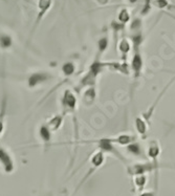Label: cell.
<instances>
[{"instance_id":"d6986e66","label":"cell","mask_w":175,"mask_h":196,"mask_svg":"<svg viewBox=\"0 0 175 196\" xmlns=\"http://www.w3.org/2000/svg\"><path fill=\"white\" fill-rule=\"evenodd\" d=\"M109 0H97V2L100 5H106L107 3H108Z\"/></svg>"},{"instance_id":"8992f818","label":"cell","mask_w":175,"mask_h":196,"mask_svg":"<svg viewBox=\"0 0 175 196\" xmlns=\"http://www.w3.org/2000/svg\"><path fill=\"white\" fill-rule=\"evenodd\" d=\"M135 128L139 134L144 135V134L147 133V131H148V124L144 119L141 118V116H139V118H136V120H135Z\"/></svg>"},{"instance_id":"30bf717a","label":"cell","mask_w":175,"mask_h":196,"mask_svg":"<svg viewBox=\"0 0 175 196\" xmlns=\"http://www.w3.org/2000/svg\"><path fill=\"white\" fill-rule=\"evenodd\" d=\"M12 45V38L7 35H1L0 36V46L2 48H7Z\"/></svg>"},{"instance_id":"ffe728a7","label":"cell","mask_w":175,"mask_h":196,"mask_svg":"<svg viewBox=\"0 0 175 196\" xmlns=\"http://www.w3.org/2000/svg\"><path fill=\"white\" fill-rule=\"evenodd\" d=\"M166 15H168L169 17H171V18L175 21V15H173V14H171V13H169V12H168V13L166 12Z\"/></svg>"},{"instance_id":"8fae6325","label":"cell","mask_w":175,"mask_h":196,"mask_svg":"<svg viewBox=\"0 0 175 196\" xmlns=\"http://www.w3.org/2000/svg\"><path fill=\"white\" fill-rule=\"evenodd\" d=\"M143 7L141 11V15L142 16H146L149 14V12L151 11V4H152V0H143Z\"/></svg>"},{"instance_id":"ac0fdd59","label":"cell","mask_w":175,"mask_h":196,"mask_svg":"<svg viewBox=\"0 0 175 196\" xmlns=\"http://www.w3.org/2000/svg\"><path fill=\"white\" fill-rule=\"evenodd\" d=\"M4 110H5V106H4V102H3V107H2V111H1V113H0V135H1L2 131H3V128H4V125H3Z\"/></svg>"},{"instance_id":"9a60e30c","label":"cell","mask_w":175,"mask_h":196,"mask_svg":"<svg viewBox=\"0 0 175 196\" xmlns=\"http://www.w3.org/2000/svg\"><path fill=\"white\" fill-rule=\"evenodd\" d=\"M146 180H147V178H146L144 175H136L135 177V185L139 187V190H142L144 188L145 184H146Z\"/></svg>"},{"instance_id":"44dd1931","label":"cell","mask_w":175,"mask_h":196,"mask_svg":"<svg viewBox=\"0 0 175 196\" xmlns=\"http://www.w3.org/2000/svg\"><path fill=\"white\" fill-rule=\"evenodd\" d=\"M139 0H128V2H129V3H131V4H133V3H136V2H138Z\"/></svg>"},{"instance_id":"4fadbf2b","label":"cell","mask_w":175,"mask_h":196,"mask_svg":"<svg viewBox=\"0 0 175 196\" xmlns=\"http://www.w3.org/2000/svg\"><path fill=\"white\" fill-rule=\"evenodd\" d=\"M62 71H63V72H64V74H65L66 76H70V75H72V74L75 72V65H74L72 63L68 62V63H65V64L63 65Z\"/></svg>"},{"instance_id":"2e32d148","label":"cell","mask_w":175,"mask_h":196,"mask_svg":"<svg viewBox=\"0 0 175 196\" xmlns=\"http://www.w3.org/2000/svg\"><path fill=\"white\" fill-rule=\"evenodd\" d=\"M107 46H108V40H107L106 38H102V39L99 41V51H100V55H102L106 51Z\"/></svg>"},{"instance_id":"7c38bea8","label":"cell","mask_w":175,"mask_h":196,"mask_svg":"<svg viewBox=\"0 0 175 196\" xmlns=\"http://www.w3.org/2000/svg\"><path fill=\"white\" fill-rule=\"evenodd\" d=\"M40 135L44 141H49V139H51V129L46 125L42 126L40 128Z\"/></svg>"},{"instance_id":"3957f363","label":"cell","mask_w":175,"mask_h":196,"mask_svg":"<svg viewBox=\"0 0 175 196\" xmlns=\"http://www.w3.org/2000/svg\"><path fill=\"white\" fill-rule=\"evenodd\" d=\"M51 78V76L46 72H35L28 79V86L30 87H35L38 84L43 83V82L47 81Z\"/></svg>"},{"instance_id":"7a4b0ae2","label":"cell","mask_w":175,"mask_h":196,"mask_svg":"<svg viewBox=\"0 0 175 196\" xmlns=\"http://www.w3.org/2000/svg\"><path fill=\"white\" fill-rule=\"evenodd\" d=\"M131 68L133 71V76L135 79H138L141 76L142 69H143V58L139 51L134 52V56L131 61Z\"/></svg>"},{"instance_id":"5bb4252c","label":"cell","mask_w":175,"mask_h":196,"mask_svg":"<svg viewBox=\"0 0 175 196\" xmlns=\"http://www.w3.org/2000/svg\"><path fill=\"white\" fill-rule=\"evenodd\" d=\"M127 149L128 151L135 154V155H139L141 154V148H139V145L136 144V143H131V144L127 146Z\"/></svg>"},{"instance_id":"5b68a950","label":"cell","mask_w":175,"mask_h":196,"mask_svg":"<svg viewBox=\"0 0 175 196\" xmlns=\"http://www.w3.org/2000/svg\"><path fill=\"white\" fill-rule=\"evenodd\" d=\"M95 99V87L90 86V88H88L85 92H84L83 103L85 104L86 106H90V105L93 103Z\"/></svg>"},{"instance_id":"6da1fadb","label":"cell","mask_w":175,"mask_h":196,"mask_svg":"<svg viewBox=\"0 0 175 196\" xmlns=\"http://www.w3.org/2000/svg\"><path fill=\"white\" fill-rule=\"evenodd\" d=\"M62 105L64 108H66L67 110L74 111L75 108V105H77V98L74 95V92L70 91V90H66L64 92L63 99H62Z\"/></svg>"},{"instance_id":"52a82bcc","label":"cell","mask_w":175,"mask_h":196,"mask_svg":"<svg viewBox=\"0 0 175 196\" xmlns=\"http://www.w3.org/2000/svg\"><path fill=\"white\" fill-rule=\"evenodd\" d=\"M118 49H119V51L121 52V55L123 56V57H125V56H127V55H128V52H129V51H130V49H131L130 42L126 39V38L122 39V40L119 42V44H118Z\"/></svg>"},{"instance_id":"e0dca14e","label":"cell","mask_w":175,"mask_h":196,"mask_svg":"<svg viewBox=\"0 0 175 196\" xmlns=\"http://www.w3.org/2000/svg\"><path fill=\"white\" fill-rule=\"evenodd\" d=\"M39 7L41 8V16L43 14L45 13L46 11L48 10V7H51V0H40V3H39Z\"/></svg>"},{"instance_id":"ba28073f","label":"cell","mask_w":175,"mask_h":196,"mask_svg":"<svg viewBox=\"0 0 175 196\" xmlns=\"http://www.w3.org/2000/svg\"><path fill=\"white\" fill-rule=\"evenodd\" d=\"M62 121H63V116L55 115L54 118H52L51 121L48 122L47 127L51 129V131H55L61 126V124H62Z\"/></svg>"},{"instance_id":"9c48e42d","label":"cell","mask_w":175,"mask_h":196,"mask_svg":"<svg viewBox=\"0 0 175 196\" xmlns=\"http://www.w3.org/2000/svg\"><path fill=\"white\" fill-rule=\"evenodd\" d=\"M130 20V13L128 12L127 8H122L118 14V21L122 24H126Z\"/></svg>"},{"instance_id":"277c9868","label":"cell","mask_w":175,"mask_h":196,"mask_svg":"<svg viewBox=\"0 0 175 196\" xmlns=\"http://www.w3.org/2000/svg\"><path fill=\"white\" fill-rule=\"evenodd\" d=\"M112 142L122 146H128L134 142V136L130 135V134H119L114 139H112Z\"/></svg>"}]
</instances>
